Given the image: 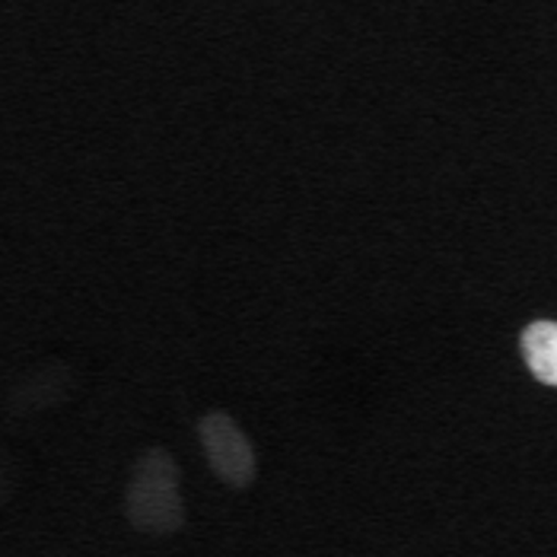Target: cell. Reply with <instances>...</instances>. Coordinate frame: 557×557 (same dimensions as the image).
<instances>
[{
  "label": "cell",
  "instance_id": "cell-1",
  "mask_svg": "<svg viewBox=\"0 0 557 557\" xmlns=\"http://www.w3.org/2000/svg\"><path fill=\"white\" fill-rule=\"evenodd\" d=\"M182 474L166 449H147L137 462L125 494L131 525L150 535H170L182 525Z\"/></svg>",
  "mask_w": 557,
  "mask_h": 557
},
{
  "label": "cell",
  "instance_id": "cell-2",
  "mask_svg": "<svg viewBox=\"0 0 557 557\" xmlns=\"http://www.w3.org/2000/svg\"><path fill=\"white\" fill-rule=\"evenodd\" d=\"M198 436H201V446H205V456H208L211 469L223 484L249 487L256 481V446L249 443L246 430L239 428L230 414L211 411L208 418H201Z\"/></svg>",
  "mask_w": 557,
  "mask_h": 557
},
{
  "label": "cell",
  "instance_id": "cell-3",
  "mask_svg": "<svg viewBox=\"0 0 557 557\" xmlns=\"http://www.w3.org/2000/svg\"><path fill=\"white\" fill-rule=\"evenodd\" d=\"M522 360L542 386H557V325L552 319L532 322L522 332Z\"/></svg>",
  "mask_w": 557,
  "mask_h": 557
}]
</instances>
